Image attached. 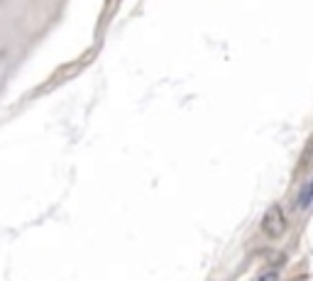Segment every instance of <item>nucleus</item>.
I'll use <instances>...</instances> for the list:
<instances>
[{
	"label": "nucleus",
	"mask_w": 313,
	"mask_h": 281,
	"mask_svg": "<svg viewBox=\"0 0 313 281\" xmlns=\"http://www.w3.org/2000/svg\"><path fill=\"white\" fill-rule=\"evenodd\" d=\"M286 230V218H284V210L281 205H272L262 220V232L267 237H279L281 232Z\"/></svg>",
	"instance_id": "1"
},
{
	"label": "nucleus",
	"mask_w": 313,
	"mask_h": 281,
	"mask_svg": "<svg viewBox=\"0 0 313 281\" xmlns=\"http://www.w3.org/2000/svg\"><path fill=\"white\" fill-rule=\"evenodd\" d=\"M311 193H313V183L306 181L301 186V193H299V208H301V210H306V208L311 205Z\"/></svg>",
	"instance_id": "2"
},
{
	"label": "nucleus",
	"mask_w": 313,
	"mask_h": 281,
	"mask_svg": "<svg viewBox=\"0 0 313 281\" xmlns=\"http://www.w3.org/2000/svg\"><path fill=\"white\" fill-rule=\"evenodd\" d=\"M259 281H277V271H269V274H264Z\"/></svg>",
	"instance_id": "3"
}]
</instances>
